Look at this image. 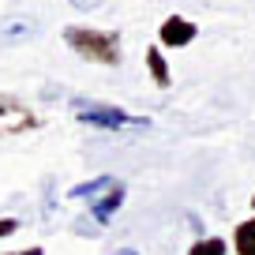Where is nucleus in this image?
I'll use <instances>...</instances> for the list:
<instances>
[{"instance_id":"4468645a","label":"nucleus","mask_w":255,"mask_h":255,"mask_svg":"<svg viewBox=\"0 0 255 255\" xmlns=\"http://www.w3.org/2000/svg\"><path fill=\"white\" fill-rule=\"evenodd\" d=\"M117 255H139V252H131V248H120V252Z\"/></svg>"},{"instance_id":"f8f14e48","label":"nucleus","mask_w":255,"mask_h":255,"mask_svg":"<svg viewBox=\"0 0 255 255\" xmlns=\"http://www.w3.org/2000/svg\"><path fill=\"white\" fill-rule=\"evenodd\" d=\"M72 8H79V11H90V8H102L105 0H68Z\"/></svg>"},{"instance_id":"7ed1b4c3","label":"nucleus","mask_w":255,"mask_h":255,"mask_svg":"<svg viewBox=\"0 0 255 255\" xmlns=\"http://www.w3.org/2000/svg\"><path fill=\"white\" fill-rule=\"evenodd\" d=\"M195 34H199V26L191 23V19L169 15V19H161V26H158V45L161 49H184V45L195 41Z\"/></svg>"},{"instance_id":"f257e3e1","label":"nucleus","mask_w":255,"mask_h":255,"mask_svg":"<svg viewBox=\"0 0 255 255\" xmlns=\"http://www.w3.org/2000/svg\"><path fill=\"white\" fill-rule=\"evenodd\" d=\"M64 41L75 56L87 64H102V68H120L124 64V41L117 30H94V26H64Z\"/></svg>"},{"instance_id":"20e7f679","label":"nucleus","mask_w":255,"mask_h":255,"mask_svg":"<svg viewBox=\"0 0 255 255\" xmlns=\"http://www.w3.org/2000/svg\"><path fill=\"white\" fill-rule=\"evenodd\" d=\"M30 128H38V117L26 105L0 98V135H15V131H30Z\"/></svg>"},{"instance_id":"ddd939ff","label":"nucleus","mask_w":255,"mask_h":255,"mask_svg":"<svg viewBox=\"0 0 255 255\" xmlns=\"http://www.w3.org/2000/svg\"><path fill=\"white\" fill-rule=\"evenodd\" d=\"M11 255H45V248L38 244V248H26V252H11Z\"/></svg>"},{"instance_id":"1a4fd4ad","label":"nucleus","mask_w":255,"mask_h":255,"mask_svg":"<svg viewBox=\"0 0 255 255\" xmlns=\"http://www.w3.org/2000/svg\"><path fill=\"white\" fill-rule=\"evenodd\" d=\"M225 252H229V244L222 237H203L188 248V255H225Z\"/></svg>"},{"instance_id":"f03ea898","label":"nucleus","mask_w":255,"mask_h":255,"mask_svg":"<svg viewBox=\"0 0 255 255\" xmlns=\"http://www.w3.org/2000/svg\"><path fill=\"white\" fill-rule=\"evenodd\" d=\"M72 113L79 124L98 128V131H124V128H150V117H135V113L120 109V105L98 102V98H72Z\"/></svg>"},{"instance_id":"6e6552de","label":"nucleus","mask_w":255,"mask_h":255,"mask_svg":"<svg viewBox=\"0 0 255 255\" xmlns=\"http://www.w3.org/2000/svg\"><path fill=\"white\" fill-rule=\"evenodd\" d=\"M233 248H237V255H255V214L233 229Z\"/></svg>"},{"instance_id":"9b49d317","label":"nucleus","mask_w":255,"mask_h":255,"mask_svg":"<svg viewBox=\"0 0 255 255\" xmlns=\"http://www.w3.org/2000/svg\"><path fill=\"white\" fill-rule=\"evenodd\" d=\"M15 229H19V218H0V240H4V237H11Z\"/></svg>"},{"instance_id":"0eeeda50","label":"nucleus","mask_w":255,"mask_h":255,"mask_svg":"<svg viewBox=\"0 0 255 255\" xmlns=\"http://www.w3.org/2000/svg\"><path fill=\"white\" fill-rule=\"evenodd\" d=\"M146 72H150V83H154L158 90H169V87H173L169 60L161 56V45H150V49H146Z\"/></svg>"},{"instance_id":"423d86ee","label":"nucleus","mask_w":255,"mask_h":255,"mask_svg":"<svg viewBox=\"0 0 255 255\" xmlns=\"http://www.w3.org/2000/svg\"><path fill=\"white\" fill-rule=\"evenodd\" d=\"M113 188H117V176H90V180L68 188V199H75V203H94V199H102L105 191H113Z\"/></svg>"},{"instance_id":"9d476101","label":"nucleus","mask_w":255,"mask_h":255,"mask_svg":"<svg viewBox=\"0 0 255 255\" xmlns=\"http://www.w3.org/2000/svg\"><path fill=\"white\" fill-rule=\"evenodd\" d=\"M23 30H30V26H23V23H4V26H0V34H4V38H26Z\"/></svg>"},{"instance_id":"39448f33","label":"nucleus","mask_w":255,"mask_h":255,"mask_svg":"<svg viewBox=\"0 0 255 255\" xmlns=\"http://www.w3.org/2000/svg\"><path fill=\"white\" fill-rule=\"evenodd\" d=\"M124 199H128V188H124V180H117V188H113V191H105L102 199L90 203V218H94L98 225H109L113 214L124 207Z\"/></svg>"}]
</instances>
